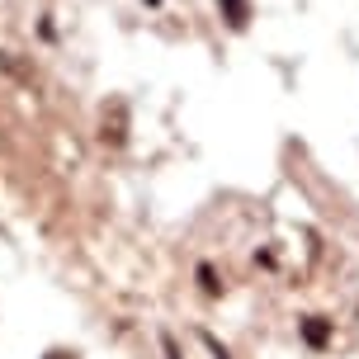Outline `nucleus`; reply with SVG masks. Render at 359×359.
Instances as JSON below:
<instances>
[{"label":"nucleus","mask_w":359,"mask_h":359,"mask_svg":"<svg viewBox=\"0 0 359 359\" xmlns=\"http://www.w3.org/2000/svg\"><path fill=\"white\" fill-rule=\"evenodd\" d=\"M222 5V19L232 24V29H246V19H251V0H217Z\"/></svg>","instance_id":"1"},{"label":"nucleus","mask_w":359,"mask_h":359,"mask_svg":"<svg viewBox=\"0 0 359 359\" xmlns=\"http://www.w3.org/2000/svg\"><path fill=\"white\" fill-rule=\"evenodd\" d=\"M203 345H208V355H213V359H232V355H227V350H222V345L213 341V336H208V331H203Z\"/></svg>","instance_id":"2"},{"label":"nucleus","mask_w":359,"mask_h":359,"mask_svg":"<svg viewBox=\"0 0 359 359\" xmlns=\"http://www.w3.org/2000/svg\"><path fill=\"white\" fill-rule=\"evenodd\" d=\"M165 359H180V350H175V341L165 336Z\"/></svg>","instance_id":"3"},{"label":"nucleus","mask_w":359,"mask_h":359,"mask_svg":"<svg viewBox=\"0 0 359 359\" xmlns=\"http://www.w3.org/2000/svg\"><path fill=\"white\" fill-rule=\"evenodd\" d=\"M48 359H76V355H67V350H53V355H48Z\"/></svg>","instance_id":"4"}]
</instances>
